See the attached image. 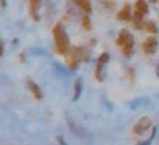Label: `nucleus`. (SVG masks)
I'll return each mask as SVG.
<instances>
[{"instance_id": "1", "label": "nucleus", "mask_w": 159, "mask_h": 145, "mask_svg": "<svg viewBox=\"0 0 159 145\" xmlns=\"http://www.w3.org/2000/svg\"><path fill=\"white\" fill-rule=\"evenodd\" d=\"M53 37H55V42H56V48L58 53L65 55L68 51V46H70V41H68V36L63 29L62 25H56L53 27Z\"/></svg>"}, {"instance_id": "2", "label": "nucleus", "mask_w": 159, "mask_h": 145, "mask_svg": "<svg viewBox=\"0 0 159 145\" xmlns=\"http://www.w3.org/2000/svg\"><path fill=\"white\" fill-rule=\"evenodd\" d=\"M67 125H68V128H70V130L77 136V138H80V139H82V140H88V139H91V134L83 128V126H81V125H78L77 123H75L73 120H71V119H68L67 120Z\"/></svg>"}, {"instance_id": "3", "label": "nucleus", "mask_w": 159, "mask_h": 145, "mask_svg": "<svg viewBox=\"0 0 159 145\" xmlns=\"http://www.w3.org/2000/svg\"><path fill=\"white\" fill-rule=\"evenodd\" d=\"M150 125H152V120H150V118H148V116H143V118H140V119L137 121V124L134 125L133 130H134V133L138 134V135H144V134L149 130Z\"/></svg>"}, {"instance_id": "4", "label": "nucleus", "mask_w": 159, "mask_h": 145, "mask_svg": "<svg viewBox=\"0 0 159 145\" xmlns=\"http://www.w3.org/2000/svg\"><path fill=\"white\" fill-rule=\"evenodd\" d=\"M108 61H109V56L107 53H103L98 58V63H97V78L99 81H103V78H104V66L107 64Z\"/></svg>"}, {"instance_id": "5", "label": "nucleus", "mask_w": 159, "mask_h": 145, "mask_svg": "<svg viewBox=\"0 0 159 145\" xmlns=\"http://www.w3.org/2000/svg\"><path fill=\"white\" fill-rule=\"evenodd\" d=\"M157 47H158V41L155 37H148L143 43V50L148 55H153L157 51Z\"/></svg>"}, {"instance_id": "6", "label": "nucleus", "mask_w": 159, "mask_h": 145, "mask_svg": "<svg viewBox=\"0 0 159 145\" xmlns=\"http://www.w3.org/2000/svg\"><path fill=\"white\" fill-rule=\"evenodd\" d=\"M41 6V0H29V9H30V15L35 21H39V9Z\"/></svg>"}, {"instance_id": "7", "label": "nucleus", "mask_w": 159, "mask_h": 145, "mask_svg": "<svg viewBox=\"0 0 159 145\" xmlns=\"http://www.w3.org/2000/svg\"><path fill=\"white\" fill-rule=\"evenodd\" d=\"M117 19L122 20V21H129L132 19V12H130V6L129 4H125L120 10L119 12L117 14Z\"/></svg>"}, {"instance_id": "8", "label": "nucleus", "mask_w": 159, "mask_h": 145, "mask_svg": "<svg viewBox=\"0 0 159 145\" xmlns=\"http://www.w3.org/2000/svg\"><path fill=\"white\" fill-rule=\"evenodd\" d=\"M77 6H80L82 9V11L84 14H91L92 11V5L89 0H72Z\"/></svg>"}, {"instance_id": "9", "label": "nucleus", "mask_w": 159, "mask_h": 145, "mask_svg": "<svg viewBox=\"0 0 159 145\" xmlns=\"http://www.w3.org/2000/svg\"><path fill=\"white\" fill-rule=\"evenodd\" d=\"M130 36H132V35L129 33V31H127L125 29H122V30L119 31V33H118V37H117V45L122 47V46L127 42V40H128Z\"/></svg>"}, {"instance_id": "10", "label": "nucleus", "mask_w": 159, "mask_h": 145, "mask_svg": "<svg viewBox=\"0 0 159 145\" xmlns=\"http://www.w3.org/2000/svg\"><path fill=\"white\" fill-rule=\"evenodd\" d=\"M27 86H29L30 90L34 93V95H35V98H36V99H41V98H42V92H41L40 87H39L34 81L29 79V81H27Z\"/></svg>"}, {"instance_id": "11", "label": "nucleus", "mask_w": 159, "mask_h": 145, "mask_svg": "<svg viewBox=\"0 0 159 145\" xmlns=\"http://www.w3.org/2000/svg\"><path fill=\"white\" fill-rule=\"evenodd\" d=\"M134 7H135V11H138V12H140V14H143V15L148 14V10H149L148 2H147L145 0H135Z\"/></svg>"}, {"instance_id": "12", "label": "nucleus", "mask_w": 159, "mask_h": 145, "mask_svg": "<svg viewBox=\"0 0 159 145\" xmlns=\"http://www.w3.org/2000/svg\"><path fill=\"white\" fill-rule=\"evenodd\" d=\"M81 92H82V81L81 79H77L76 83H75V95H73V100H77L78 97L81 95Z\"/></svg>"}, {"instance_id": "13", "label": "nucleus", "mask_w": 159, "mask_h": 145, "mask_svg": "<svg viewBox=\"0 0 159 145\" xmlns=\"http://www.w3.org/2000/svg\"><path fill=\"white\" fill-rule=\"evenodd\" d=\"M143 29H145L148 32H152V33H157L158 32V27H157V25L153 22V21H147V22H144V27Z\"/></svg>"}, {"instance_id": "14", "label": "nucleus", "mask_w": 159, "mask_h": 145, "mask_svg": "<svg viewBox=\"0 0 159 145\" xmlns=\"http://www.w3.org/2000/svg\"><path fill=\"white\" fill-rule=\"evenodd\" d=\"M82 26H83L86 30H89V29H91V20H89L88 14H86V15L82 17Z\"/></svg>"}, {"instance_id": "15", "label": "nucleus", "mask_w": 159, "mask_h": 145, "mask_svg": "<svg viewBox=\"0 0 159 145\" xmlns=\"http://www.w3.org/2000/svg\"><path fill=\"white\" fill-rule=\"evenodd\" d=\"M57 140H58V144H60V145H67V144L65 143V140H63V138H62V136H58V138H57Z\"/></svg>"}, {"instance_id": "16", "label": "nucleus", "mask_w": 159, "mask_h": 145, "mask_svg": "<svg viewBox=\"0 0 159 145\" xmlns=\"http://www.w3.org/2000/svg\"><path fill=\"white\" fill-rule=\"evenodd\" d=\"M1 6H2V9L6 6V0H1Z\"/></svg>"}, {"instance_id": "17", "label": "nucleus", "mask_w": 159, "mask_h": 145, "mask_svg": "<svg viewBox=\"0 0 159 145\" xmlns=\"http://www.w3.org/2000/svg\"><path fill=\"white\" fill-rule=\"evenodd\" d=\"M157 74L159 76V64H158V68H157Z\"/></svg>"}, {"instance_id": "18", "label": "nucleus", "mask_w": 159, "mask_h": 145, "mask_svg": "<svg viewBox=\"0 0 159 145\" xmlns=\"http://www.w3.org/2000/svg\"><path fill=\"white\" fill-rule=\"evenodd\" d=\"M149 1H150L152 4H155V1H157V0H149Z\"/></svg>"}]
</instances>
